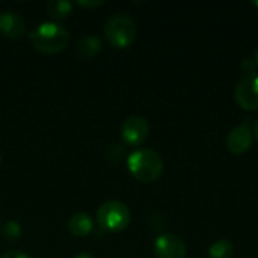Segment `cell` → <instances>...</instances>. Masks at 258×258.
<instances>
[{
  "mask_svg": "<svg viewBox=\"0 0 258 258\" xmlns=\"http://www.w3.org/2000/svg\"><path fill=\"white\" fill-rule=\"evenodd\" d=\"M2 234L9 242L18 240L21 237V225L18 222H15V221H9V222L5 224V227L2 230Z\"/></svg>",
  "mask_w": 258,
  "mask_h": 258,
  "instance_id": "5bb4252c",
  "label": "cell"
},
{
  "mask_svg": "<svg viewBox=\"0 0 258 258\" xmlns=\"http://www.w3.org/2000/svg\"><path fill=\"white\" fill-rule=\"evenodd\" d=\"M150 225H151V228L156 230V231L165 228V227H166V218H165V215L160 213V212H154V213L150 216Z\"/></svg>",
  "mask_w": 258,
  "mask_h": 258,
  "instance_id": "2e32d148",
  "label": "cell"
},
{
  "mask_svg": "<svg viewBox=\"0 0 258 258\" xmlns=\"http://www.w3.org/2000/svg\"><path fill=\"white\" fill-rule=\"evenodd\" d=\"M254 60H255V63H257V67H258V48H257V51H255V57H254Z\"/></svg>",
  "mask_w": 258,
  "mask_h": 258,
  "instance_id": "7402d4cb",
  "label": "cell"
},
{
  "mask_svg": "<svg viewBox=\"0 0 258 258\" xmlns=\"http://www.w3.org/2000/svg\"><path fill=\"white\" fill-rule=\"evenodd\" d=\"M130 174L141 183H153L163 172V159L151 148H141L132 153L127 159Z\"/></svg>",
  "mask_w": 258,
  "mask_h": 258,
  "instance_id": "7a4b0ae2",
  "label": "cell"
},
{
  "mask_svg": "<svg viewBox=\"0 0 258 258\" xmlns=\"http://www.w3.org/2000/svg\"><path fill=\"white\" fill-rule=\"evenodd\" d=\"M29 38L36 51L44 54H56L68 45L70 33L56 21H42L30 32Z\"/></svg>",
  "mask_w": 258,
  "mask_h": 258,
  "instance_id": "6da1fadb",
  "label": "cell"
},
{
  "mask_svg": "<svg viewBox=\"0 0 258 258\" xmlns=\"http://www.w3.org/2000/svg\"><path fill=\"white\" fill-rule=\"evenodd\" d=\"M130 209L116 200L103 203L97 210V224L101 230L109 233H119L130 224Z\"/></svg>",
  "mask_w": 258,
  "mask_h": 258,
  "instance_id": "277c9868",
  "label": "cell"
},
{
  "mask_svg": "<svg viewBox=\"0 0 258 258\" xmlns=\"http://www.w3.org/2000/svg\"><path fill=\"white\" fill-rule=\"evenodd\" d=\"M103 48V42L97 35H86L79 39L76 45V53L80 59H92Z\"/></svg>",
  "mask_w": 258,
  "mask_h": 258,
  "instance_id": "8fae6325",
  "label": "cell"
},
{
  "mask_svg": "<svg viewBox=\"0 0 258 258\" xmlns=\"http://www.w3.org/2000/svg\"><path fill=\"white\" fill-rule=\"evenodd\" d=\"M104 2L103 0H79L77 2V5L79 6H82V8H85V9H92V8H98V6H101Z\"/></svg>",
  "mask_w": 258,
  "mask_h": 258,
  "instance_id": "ac0fdd59",
  "label": "cell"
},
{
  "mask_svg": "<svg viewBox=\"0 0 258 258\" xmlns=\"http://www.w3.org/2000/svg\"><path fill=\"white\" fill-rule=\"evenodd\" d=\"M68 231L76 237L89 236L94 231V219L88 213H76L68 221Z\"/></svg>",
  "mask_w": 258,
  "mask_h": 258,
  "instance_id": "30bf717a",
  "label": "cell"
},
{
  "mask_svg": "<svg viewBox=\"0 0 258 258\" xmlns=\"http://www.w3.org/2000/svg\"><path fill=\"white\" fill-rule=\"evenodd\" d=\"M74 258H94L91 254H88V252H80V254H77Z\"/></svg>",
  "mask_w": 258,
  "mask_h": 258,
  "instance_id": "ffe728a7",
  "label": "cell"
},
{
  "mask_svg": "<svg viewBox=\"0 0 258 258\" xmlns=\"http://www.w3.org/2000/svg\"><path fill=\"white\" fill-rule=\"evenodd\" d=\"M154 255L157 258H186V243L175 234H162L154 242Z\"/></svg>",
  "mask_w": 258,
  "mask_h": 258,
  "instance_id": "ba28073f",
  "label": "cell"
},
{
  "mask_svg": "<svg viewBox=\"0 0 258 258\" xmlns=\"http://www.w3.org/2000/svg\"><path fill=\"white\" fill-rule=\"evenodd\" d=\"M234 255V246L227 239H219L209 248V257L210 258H233Z\"/></svg>",
  "mask_w": 258,
  "mask_h": 258,
  "instance_id": "4fadbf2b",
  "label": "cell"
},
{
  "mask_svg": "<svg viewBox=\"0 0 258 258\" xmlns=\"http://www.w3.org/2000/svg\"><path fill=\"white\" fill-rule=\"evenodd\" d=\"M47 12L56 18V20H63L67 18L70 14H71V9H73V3L68 2V0H50L47 5Z\"/></svg>",
  "mask_w": 258,
  "mask_h": 258,
  "instance_id": "7c38bea8",
  "label": "cell"
},
{
  "mask_svg": "<svg viewBox=\"0 0 258 258\" xmlns=\"http://www.w3.org/2000/svg\"><path fill=\"white\" fill-rule=\"evenodd\" d=\"M0 258H30L26 252H21V251H8L5 252Z\"/></svg>",
  "mask_w": 258,
  "mask_h": 258,
  "instance_id": "d6986e66",
  "label": "cell"
},
{
  "mask_svg": "<svg viewBox=\"0 0 258 258\" xmlns=\"http://www.w3.org/2000/svg\"><path fill=\"white\" fill-rule=\"evenodd\" d=\"M0 165H2V154H0Z\"/></svg>",
  "mask_w": 258,
  "mask_h": 258,
  "instance_id": "603a6c76",
  "label": "cell"
},
{
  "mask_svg": "<svg viewBox=\"0 0 258 258\" xmlns=\"http://www.w3.org/2000/svg\"><path fill=\"white\" fill-rule=\"evenodd\" d=\"M236 103L245 110H258V74L245 76L234 89Z\"/></svg>",
  "mask_w": 258,
  "mask_h": 258,
  "instance_id": "52a82bcc",
  "label": "cell"
},
{
  "mask_svg": "<svg viewBox=\"0 0 258 258\" xmlns=\"http://www.w3.org/2000/svg\"><path fill=\"white\" fill-rule=\"evenodd\" d=\"M254 136H255V139H257L258 142V121L254 124Z\"/></svg>",
  "mask_w": 258,
  "mask_h": 258,
  "instance_id": "44dd1931",
  "label": "cell"
},
{
  "mask_svg": "<svg viewBox=\"0 0 258 258\" xmlns=\"http://www.w3.org/2000/svg\"><path fill=\"white\" fill-rule=\"evenodd\" d=\"M104 154H106V157L110 160V162H119L121 159H122V156H124V148H122V145H119V144H109L107 147H106V150H104Z\"/></svg>",
  "mask_w": 258,
  "mask_h": 258,
  "instance_id": "9a60e30c",
  "label": "cell"
},
{
  "mask_svg": "<svg viewBox=\"0 0 258 258\" xmlns=\"http://www.w3.org/2000/svg\"><path fill=\"white\" fill-rule=\"evenodd\" d=\"M150 133V124L144 116H128L121 125V139L125 145L139 147L142 145Z\"/></svg>",
  "mask_w": 258,
  "mask_h": 258,
  "instance_id": "8992f818",
  "label": "cell"
},
{
  "mask_svg": "<svg viewBox=\"0 0 258 258\" xmlns=\"http://www.w3.org/2000/svg\"><path fill=\"white\" fill-rule=\"evenodd\" d=\"M26 30V21L23 15L14 11H5L0 14V32L6 38L17 39Z\"/></svg>",
  "mask_w": 258,
  "mask_h": 258,
  "instance_id": "9c48e42d",
  "label": "cell"
},
{
  "mask_svg": "<svg viewBox=\"0 0 258 258\" xmlns=\"http://www.w3.org/2000/svg\"><path fill=\"white\" fill-rule=\"evenodd\" d=\"M136 23L135 20L122 12L113 14L104 24V36L109 44L115 48H127L136 39Z\"/></svg>",
  "mask_w": 258,
  "mask_h": 258,
  "instance_id": "3957f363",
  "label": "cell"
},
{
  "mask_svg": "<svg viewBox=\"0 0 258 258\" xmlns=\"http://www.w3.org/2000/svg\"><path fill=\"white\" fill-rule=\"evenodd\" d=\"M257 68V63H255V60H254L252 57H245V59L242 60V71L245 73V76H252V74H255Z\"/></svg>",
  "mask_w": 258,
  "mask_h": 258,
  "instance_id": "e0dca14e",
  "label": "cell"
},
{
  "mask_svg": "<svg viewBox=\"0 0 258 258\" xmlns=\"http://www.w3.org/2000/svg\"><path fill=\"white\" fill-rule=\"evenodd\" d=\"M252 138H254V125L252 119L246 118L243 119L239 125L231 128V132L227 136V148L230 153L240 156L246 153L251 145H252Z\"/></svg>",
  "mask_w": 258,
  "mask_h": 258,
  "instance_id": "5b68a950",
  "label": "cell"
}]
</instances>
